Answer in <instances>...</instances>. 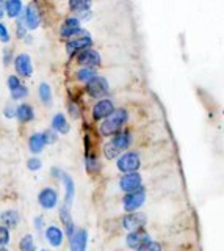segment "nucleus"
<instances>
[{
	"label": "nucleus",
	"mask_w": 224,
	"mask_h": 251,
	"mask_svg": "<svg viewBox=\"0 0 224 251\" xmlns=\"http://www.w3.org/2000/svg\"><path fill=\"white\" fill-rule=\"evenodd\" d=\"M61 180H63L65 188H66V198H65V204L66 206L71 207L72 200H74V195H75V185H74V180L69 177L66 173H61Z\"/></svg>",
	"instance_id": "6ab92c4d"
},
{
	"label": "nucleus",
	"mask_w": 224,
	"mask_h": 251,
	"mask_svg": "<svg viewBox=\"0 0 224 251\" xmlns=\"http://www.w3.org/2000/svg\"><path fill=\"white\" fill-rule=\"evenodd\" d=\"M38 93H40V99L44 102L45 105H49L52 102V90L47 83H41L40 88H38Z\"/></svg>",
	"instance_id": "bb28decb"
},
{
	"label": "nucleus",
	"mask_w": 224,
	"mask_h": 251,
	"mask_svg": "<svg viewBox=\"0 0 224 251\" xmlns=\"http://www.w3.org/2000/svg\"><path fill=\"white\" fill-rule=\"evenodd\" d=\"M108 91H110V85H108V80L105 77L96 75L90 82H87V93L92 99H104Z\"/></svg>",
	"instance_id": "f03ea898"
},
{
	"label": "nucleus",
	"mask_w": 224,
	"mask_h": 251,
	"mask_svg": "<svg viewBox=\"0 0 224 251\" xmlns=\"http://www.w3.org/2000/svg\"><path fill=\"white\" fill-rule=\"evenodd\" d=\"M0 220H2V225L5 227H16L19 223V214L16 210H6L2 214Z\"/></svg>",
	"instance_id": "393cba45"
},
{
	"label": "nucleus",
	"mask_w": 224,
	"mask_h": 251,
	"mask_svg": "<svg viewBox=\"0 0 224 251\" xmlns=\"http://www.w3.org/2000/svg\"><path fill=\"white\" fill-rule=\"evenodd\" d=\"M35 225H36V229H38V231H41V229H43V217L35 218Z\"/></svg>",
	"instance_id": "a19ab883"
},
{
	"label": "nucleus",
	"mask_w": 224,
	"mask_h": 251,
	"mask_svg": "<svg viewBox=\"0 0 224 251\" xmlns=\"http://www.w3.org/2000/svg\"><path fill=\"white\" fill-rule=\"evenodd\" d=\"M45 239L52 247H60L63 243V231L57 226H49L45 229Z\"/></svg>",
	"instance_id": "a211bd4d"
},
{
	"label": "nucleus",
	"mask_w": 224,
	"mask_h": 251,
	"mask_svg": "<svg viewBox=\"0 0 224 251\" xmlns=\"http://www.w3.org/2000/svg\"><path fill=\"white\" fill-rule=\"evenodd\" d=\"M19 247H21V251H36L33 237L30 234H27V235H24V237H22Z\"/></svg>",
	"instance_id": "cd10ccee"
},
{
	"label": "nucleus",
	"mask_w": 224,
	"mask_h": 251,
	"mask_svg": "<svg viewBox=\"0 0 224 251\" xmlns=\"http://www.w3.org/2000/svg\"><path fill=\"white\" fill-rule=\"evenodd\" d=\"M146 201V190L141 187L135 192H130L124 196V209L127 212H135L140 209Z\"/></svg>",
	"instance_id": "423d86ee"
},
{
	"label": "nucleus",
	"mask_w": 224,
	"mask_h": 251,
	"mask_svg": "<svg viewBox=\"0 0 224 251\" xmlns=\"http://www.w3.org/2000/svg\"><path fill=\"white\" fill-rule=\"evenodd\" d=\"M136 251H161V245H160L158 242L149 240V242H146L144 245H141Z\"/></svg>",
	"instance_id": "2f4dec72"
},
{
	"label": "nucleus",
	"mask_w": 224,
	"mask_h": 251,
	"mask_svg": "<svg viewBox=\"0 0 224 251\" xmlns=\"http://www.w3.org/2000/svg\"><path fill=\"white\" fill-rule=\"evenodd\" d=\"M22 11H24V6H22L21 0H5V13L8 18H18Z\"/></svg>",
	"instance_id": "aec40b11"
},
{
	"label": "nucleus",
	"mask_w": 224,
	"mask_h": 251,
	"mask_svg": "<svg viewBox=\"0 0 224 251\" xmlns=\"http://www.w3.org/2000/svg\"><path fill=\"white\" fill-rule=\"evenodd\" d=\"M143 179H141V175L136 171H132V173H124V176L121 177L119 180V187L121 190H124L126 193H130V192H135L138 188H141Z\"/></svg>",
	"instance_id": "0eeeda50"
},
{
	"label": "nucleus",
	"mask_w": 224,
	"mask_h": 251,
	"mask_svg": "<svg viewBox=\"0 0 224 251\" xmlns=\"http://www.w3.org/2000/svg\"><path fill=\"white\" fill-rule=\"evenodd\" d=\"M85 163H87V170H88V173H96V171L99 170V160L96 159V155L87 154V159H85Z\"/></svg>",
	"instance_id": "c756f323"
},
{
	"label": "nucleus",
	"mask_w": 224,
	"mask_h": 251,
	"mask_svg": "<svg viewBox=\"0 0 224 251\" xmlns=\"http://www.w3.org/2000/svg\"><path fill=\"white\" fill-rule=\"evenodd\" d=\"M28 146H30V151H32L33 154H40L45 146L43 133H33L28 140Z\"/></svg>",
	"instance_id": "b1692460"
},
{
	"label": "nucleus",
	"mask_w": 224,
	"mask_h": 251,
	"mask_svg": "<svg viewBox=\"0 0 224 251\" xmlns=\"http://www.w3.org/2000/svg\"><path fill=\"white\" fill-rule=\"evenodd\" d=\"M151 240V235L146 232L143 227H140V229H135L132 231L129 235H127V247L129 248H134V250H138L141 245H144L146 242H149Z\"/></svg>",
	"instance_id": "9b49d317"
},
{
	"label": "nucleus",
	"mask_w": 224,
	"mask_h": 251,
	"mask_svg": "<svg viewBox=\"0 0 224 251\" xmlns=\"http://www.w3.org/2000/svg\"><path fill=\"white\" fill-rule=\"evenodd\" d=\"M14 68H16V73L21 77H30L33 74V65H32V58L27 53H21L14 60Z\"/></svg>",
	"instance_id": "9d476101"
},
{
	"label": "nucleus",
	"mask_w": 224,
	"mask_h": 251,
	"mask_svg": "<svg viewBox=\"0 0 224 251\" xmlns=\"http://www.w3.org/2000/svg\"><path fill=\"white\" fill-rule=\"evenodd\" d=\"M69 245H71V251H87L88 232L85 229L74 231V234L71 235V240H69Z\"/></svg>",
	"instance_id": "2eb2a0df"
},
{
	"label": "nucleus",
	"mask_w": 224,
	"mask_h": 251,
	"mask_svg": "<svg viewBox=\"0 0 224 251\" xmlns=\"http://www.w3.org/2000/svg\"><path fill=\"white\" fill-rule=\"evenodd\" d=\"M96 75H97L96 68H87V66H83L82 69H79V71H77V74H75L77 80H80V82H83V83L90 82L91 78H94Z\"/></svg>",
	"instance_id": "a878e982"
},
{
	"label": "nucleus",
	"mask_w": 224,
	"mask_h": 251,
	"mask_svg": "<svg viewBox=\"0 0 224 251\" xmlns=\"http://www.w3.org/2000/svg\"><path fill=\"white\" fill-rule=\"evenodd\" d=\"M16 35L19 39H24L27 36V25H25V22H24V18H21L16 24Z\"/></svg>",
	"instance_id": "473e14b6"
},
{
	"label": "nucleus",
	"mask_w": 224,
	"mask_h": 251,
	"mask_svg": "<svg viewBox=\"0 0 224 251\" xmlns=\"http://www.w3.org/2000/svg\"><path fill=\"white\" fill-rule=\"evenodd\" d=\"M10 93H11V98L14 100H19V99H24L25 96H28V88L25 85H19L18 88L11 90Z\"/></svg>",
	"instance_id": "c85d7f7f"
},
{
	"label": "nucleus",
	"mask_w": 224,
	"mask_h": 251,
	"mask_svg": "<svg viewBox=\"0 0 224 251\" xmlns=\"http://www.w3.org/2000/svg\"><path fill=\"white\" fill-rule=\"evenodd\" d=\"M5 116L6 118H14V116H16V110L8 105V107L5 108Z\"/></svg>",
	"instance_id": "ea45409f"
},
{
	"label": "nucleus",
	"mask_w": 224,
	"mask_h": 251,
	"mask_svg": "<svg viewBox=\"0 0 224 251\" xmlns=\"http://www.w3.org/2000/svg\"><path fill=\"white\" fill-rule=\"evenodd\" d=\"M41 167H43V163L38 157H32V159H28V162H27V168L30 171H38Z\"/></svg>",
	"instance_id": "f704fd0d"
},
{
	"label": "nucleus",
	"mask_w": 224,
	"mask_h": 251,
	"mask_svg": "<svg viewBox=\"0 0 224 251\" xmlns=\"http://www.w3.org/2000/svg\"><path fill=\"white\" fill-rule=\"evenodd\" d=\"M77 63L80 66H87V68H97L102 63V58H100V53L96 52L94 49H83L77 53Z\"/></svg>",
	"instance_id": "39448f33"
},
{
	"label": "nucleus",
	"mask_w": 224,
	"mask_h": 251,
	"mask_svg": "<svg viewBox=\"0 0 224 251\" xmlns=\"http://www.w3.org/2000/svg\"><path fill=\"white\" fill-rule=\"evenodd\" d=\"M5 16V0H0V21L3 19Z\"/></svg>",
	"instance_id": "79ce46f5"
},
{
	"label": "nucleus",
	"mask_w": 224,
	"mask_h": 251,
	"mask_svg": "<svg viewBox=\"0 0 224 251\" xmlns=\"http://www.w3.org/2000/svg\"><path fill=\"white\" fill-rule=\"evenodd\" d=\"M43 251H49V250H43Z\"/></svg>",
	"instance_id": "c03bdc74"
},
{
	"label": "nucleus",
	"mask_w": 224,
	"mask_h": 251,
	"mask_svg": "<svg viewBox=\"0 0 224 251\" xmlns=\"http://www.w3.org/2000/svg\"><path fill=\"white\" fill-rule=\"evenodd\" d=\"M0 41H2V43H8L10 41L8 28H6L5 24H2V22H0Z\"/></svg>",
	"instance_id": "4c0bfd02"
},
{
	"label": "nucleus",
	"mask_w": 224,
	"mask_h": 251,
	"mask_svg": "<svg viewBox=\"0 0 224 251\" xmlns=\"http://www.w3.org/2000/svg\"><path fill=\"white\" fill-rule=\"evenodd\" d=\"M92 5V0H69V10L75 14H80L83 11H90Z\"/></svg>",
	"instance_id": "5701e85b"
},
{
	"label": "nucleus",
	"mask_w": 224,
	"mask_h": 251,
	"mask_svg": "<svg viewBox=\"0 0 224 251\" xmlns=\"http://www.w3.org/2000/svg\"><path fill=\"white\" fill-rule=\"evenodd\" d=\"M119 151H118V149L116 148H114L112 143H110V141H108V143L104 146V155L107 157V159L108 160H113V159H116V157H119Z\"/></svg>",
	"instance_id": "7c9ffc66"
},
{
	"label": "nucleus",
	"mask_w": 224,
	"mask_h": 251,
	"mask_svg": "<svg viewBox=\"0 0 224 251\" xmlns=\"http://www.w3.org/2000/svg\"><path fill=\"white\" fill-rule=\"evenodd\" d=\"M24 22H25L27 28H30V30H35V28L40 27V24H41V14H40V10H38V6L35 3H30L25 8Z\"/></svg>",
	"instance_id": "ddd939ff"
},
{
	"label": "nucleus",
	"mask_w": 224,
	"mask_h": 251,
	"mask_svg": "<svg viewBox=\"0 0 224 251\" xmlns=\"http://www.w3.org/2000/svg\"><path fill=\"white\" fill-rule=\"evenodd\" d=\"M67 108H69V113H71V116L75 118V120H79V118H80V108H79V105H77L75 102H69Z\"/></svg>",
	"instance_id": "e433bc0d"
},
{
	"label": "nucleus",
	"mask_w": 224,
	"mask_h": 251,
	"mask_svg": "<svg viewBox=\"0 0 224 251\" xmlns=\"http://www.w3.org/2000/svg\"><path fill=\"white\" fill-rule=\"evenodd\" d=\"M146 222H148V218H146L144 214H135V212H130V214H127L124 218H122V226L129 231H135V229L143 227L146 225Z\"/></svg>",
	"instance_id": "f8f14e48"
},
{
	"label": "nucleus",
	"mask_w": 224,
	"mask_h": 251,
	"mask_svg": "<svg viewBox=\"0 0 224 251\" xmlns=\"http://www.w3.org/2000/svg\"><path fill=\"white\" fill-rule=\"evenodd\" d=\"M52 129L65 135V133H67L69 129H71V126H69L66 116L63 113H57L55 116H53V120H52Z\"/></svg>",
	"instance_id": "412c9836"
},
{
	"label": "nucleus",
	"mask_w": 224,
	"mask_h": 251,
	"mask_svg": "<svg viewBox=\"0 0 224 251\" xmlns=\"http://www.w3.org/2000/svg\"><path fill=\"white\" fill-rule=\"evenodd\" d=\"M141 165V159L136 152H124L122 155H119V159L116 162V167L121 173H132V171H138Z\"/></svg>",
	"instance_id": "20e7f679"
},
{
	"label": "nucleus",
	"mask_w": 224,
	"mask_h": 251,
	"mask_svg": "<svg viewBox=\"0 0 224 251\" xmlns=\"http://www.w3.org/2000/svg\"><path fill=\"white\" fill-rule=\"evenodd\" d=\"M127 120H129V112L126 108H114V112L100 123L99 126L100 135L113 137L114 133H118L122 129V126L127 123Z\"/></svg>",
	"instance_id": "f257e3e1"
},
{
	"label": "nucleus",
	"mask_w": 224,
	"mask_h": 251,
	"mask_svg": "<svg viewBox=\"0 0 224 251\" xmlns=\"http://www.w3.org/2000/svg\"><path fill=\"white\" fill-rule=\"evenodd\" d=\"M110 143L116 148L119 152H124L126 149H129L130 143H132V133L127 132V130H119L118 133H114L113 135Z\"/></svg>",
	"instance_id": "dca6fc26"
},
{
	"label": "nucleus",
	"mask_w": 224,
	"mask_h": 251,
	"mask_svg": "<svg viewBox=\"0 0 224 251\" xmlns=\"http://www.w3.org/2000/svg\"><path fill=\"white\" fill-rule=\"evenodd\" d=\"M91 46H92V38L90 36V33L87 30H83L80 35H77V36L69 39L67 44H66V52H67V55H71L72 57V55L79 53L83 49H88V47H91Z\"/></svg>",
	"instance_id": "7ed1b4c3"
},
{
	"label": "nucleus",
	"mask_w": 224,
	"mask_h": 251,
	"mask_svg": "<svg viewBox=\"0 0 224 251\" xmlns=\"http://www.w3.org/2000/svg\"><path fill=\"white\" fill-rule=\"evenodd\" d=\"M16 118H18L21 123H30V121H33V118H35L33 107L28 105V104H21L16 108Z\"/></svg>",
	"instance_id": "4be33fe9"
},
{
	"label": "nucleus",
	"mask_w": 224,
	"mask_h": 251,
	"mask_svg": "<svg viewBox=\"0 0 224 251\" xmlns=\"http://www.w3.org/2000/svg\"><path fill=\"white\" fill-rule=\"evenodd\" d=\"M38 201H40L41 207L44 209H53L57 206L58 202V193L53 190V188L47 187V188H43L38 195Z\"/></svg>",
	"instance_id": "4468645a"
},
{
	"label": "nucleus",
	"mask_w": 224,
	"mask_h": 251,
	"mask_svg": "<svg viewBox=\"0 0 224 251\" xmlns=\"http://www.w3.org/2000/svg\"><path fill=\"white\" fill-rule=\"evenodd\" d=\"M0 251H6V250H5L3 247H0Z\"/></svg>",
	"instance_id": "37998d69"
},
{
	"label": "nucleus",
	"mask_w": 224,
	"mask_h": 251,
	"mask_svg": "<svg viewBox=\"0 0 224 251\" xmlns=\"http://www.w3.org/2000/svg\"><path fill=\"white\" fill-rule=\"evenodd\" d=\"M114 112V104L110 99H99L97 104L92 107V118L94 121H102Z\"/></svg>",
	"instance_id": "1a4fd4ad"
},
{
	"label": "nucleus",
	"mask_w": 224,
	"mask_h": 251,
	"mask_svg": "<svg viewBox=\"0 0 224 251\" xmlns=\"http://www.w3.org/2000/svg\"><path fill=\"white\" fill-rule=\"evenodd\" d=\"M60 218H61V222H63L66 234L69 235V237H71V235L74 234V231H75V227H74L71 212H69V206H66V204H63V206L60 207Z\"/></svg>",
	"instance_id": "f3484780"
},
{
	"label": "nucleus",
	"mask_w": 224,
	"mask_h": 251,
	"mask_svg": "<svg viewBox=\"0 0 224 251\" xmlns=\"http://www.w3.org/2000/svg\"><path fill=\"white\" fill-rule=\"evenodd\" d=\"M82 31H83V28L80 25L79 18H67L60 28V36L65 38V39H69V38H74L77 35H80Z\"/></svg>",
	"instance_id": "6e6552de"
},
{
	"label": "nucleus",
	"mask_w": 224,
	"mask_h": 251,
	"mask_svg": "<svg viewBox=\"0 0 224 251\" xmlns=\"http://www.w3.org/2000/svg\"><path fill=\"white\" fill-rule=\"evenodd\" d=\"M43 137H44L45 145H53L57 141V133H55V130H45V132H43Z\"/></svg>",
	"instance_id": "c9c22d12"
},
{
	"label": "nucleus",
	"mask_w": 224,
	"mask_h": 251,
	"mask_svg": "<svg viewBox=\"0 0 224 251\" xmlns=\"http://www.w3.org/2000/svg\"><path fill=\"white\" fill-rule=\"evenodd\" d=\"M6 83H8L10 91L14 90V88H18L19 85H22V82L19 80V77H18V75H10V77H8V80H6Z\"/></svg>",
	"instance_id": "58836bf2"
},
{
	"label": "nucleus",
	"mask_w": 224,
	"mask_h": 251,
	"mask_svg": "<svg viewBox=\"0 0 224 251\" xmlns=\"http://www.w3.org/2000/svg\"><path fill=\"white\" fill-rule=\"evenodd\" d=\"M8 242H10V232H8V227L0 226V247H5Z\"/></svg>",
	"instance_id": "72a5a7b5"
}]
</instances>
